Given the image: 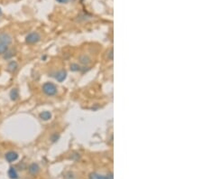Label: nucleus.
<instances>
[{
    "label": "nucleus",
    "mask_w": 203,
    "mask_h": 179,
    "mask_svg": "<svg viewBox=\"0 0 203 179\" xmlns=\"http://www.w3.org/2000/svg\"><path fill=\"white\" fill-rule=\"evenodd\" d=\"M2 14H3V13H2V9H1V7H0V17H1Z\"/></svg>",
    "instance_id": "18"
},
{
    "label": "nucleus",
    "mask_w": 203,
    "mask_h": 179,
    "mask_svg": "<svg viewBox=\"0 0 203 179\" xmlns=\"http://www.w3.org/2000/svg\"><path fill=\"white\" fill-rule=\"evenodd\" d=\"M7 174H8L9 178H11V179H18V173L15 167H9Z\"/></svg>",
    "instance_id": "10"
},
{
    "label": "nucleus",
    "mask_w": 203,
    "mask_h": 179,
    "mask_svg": "<svg viewBox=\"0 0 203 179\" xmlns=\"http://www.w3.org/2000/svg\"><path fill=\"white\" fill-rule=\"evenodd\" d=\"M59 138H60V135H59L58 133H53V134H52V135L51 136V142H56L57 140L59 139Z\"/></svg>",
    "instance_id": "15"
},
{
    "label": "nucleus",
    "mask_w": 203,
    "mask_h": 179,
    "mask_svg": "<svg viewBox=\"0 0 203 179\" xmlns=\"http://www.w3.org/2000/svg\"><path fill=\"white\" fill-rule=\"evenodd\" d=\"M41 41V35L37 32H32L25 37V43L28 44H35Z\"/></svg>",
    "instance_id": "2"
},
{
    "label": "nucleus",
    "mask_w": 203,
    "mask_h": 179,
    "mask_svg": "<svg viewBox=\"0 0 203 179\" xmlns=\"http://www.w3.org/2000/svg\"><path fill=\"white\" fill-rule=\"evenodd\" d=\"M28 171L29 173L32 175V176H36L39 172H40V167H39V165L36 164V163H32L29 165L28 167Z\"/></svg>",
    "instance_id": "5"
},
{
    "label": "nucleus",
    "mask_w": 203,
    "mask_h": 179,
    "mask_svg": "<svg viewBox=\"0 0 203 179\" xmlns=\"http://www.w3.org/2000/svg\"><path fill=\"white\" fill-rule=\"evenodd\" d=\"M70 70H71V71H73V72H77V71H81V68L78 66V64H75V63H73V64L70 65Z\"/></svg>",
    "instance_id": "16"
},
{
    "label": "nucleus",
    "mask_w": 203,
    "mask_h": 179,
    "mask_svg": "<svg viewBox=\"0 0 203 179\" xmlns=\"http://www.w3.org/2000/svg\"><path fill=\"white\" fill-rule=\"evenodd\" d=\"M15 54H15L14 51H11V50L8 49V51L3 55V57H4L5 60H8V59H11L13 56H15Z\"/></svg>",
    "instance_id": "13"
},
{
    "label": "nucleus",
    "mask_w": 203,
    "mask_h": 179,
    "mask_svg": "<svg viewBox=\"0 0 203 179\" xmlns=\"http://www.w3.org/2000/svg\"><path fill=\"white\" fill-rule=\"evenodd\" d=\"M78 60H80V62L82 63V64H84V65L89 64V63H90V62H91L90 57L89 55H86V54L81 55L80 58H78Z\"/></svg>",
    "instance_id": "11"
},
{
    "label": "nucleus",
    "mask_w": 203,
    "mask_h": 179,
    "mask_svg": "<svg viewBox=\"0 0 203 179\" xmlns=\"http://www.w3.org/2000/svg\"><path fill=\"white\" fill-rule=\"evenodd\" d=\"M8 45H5V44L0 43V55H4L6 52L8 51Z\"/></svg>",
    "instance_id": "14"
},
{
    "label": "nucleus",
    "mask_w": 203,
    "mask_h": 179,
    "mask_svg": "<svg viewBox=\"0 0 203 179\" xmlns=\"http://www.w3.org/2000/svg\"><path fill=\"white\" fill-rule=\"evenodd\" d=\"M5 160L7 162H9V163L15 162L18 159V154L16 151H8V152L5 153Z\"/></svg>",
    "instance_id": "4"
},
{
    "label": "nucleus",
    "mask_w": 203,
    "mask_h": 179,
    "mask_svg": "<svg viewBox=\"0 0 203 179\" xmlns=\"http://www.w3.org/2000/svg\"><path fill=\"white\" fill-rule=\"evenodd\" d=\"M18 68V63L16 61H11L7 65V71L10 73H15Z\"/></svg>",
    "instance_id": "9"
},
{
    "label": "nucleus",
    "mask_w": 203,
    "mask_h": 179,
    "mask_svg": "<svg viewBox=\"0 0 203 179\" xmlns=\"http://www.w3.org/2000/svg\"><path fill=\"white\" fill-rule=\"evenodd\" d=\"M13 42V37L10 34L6 33V32H1L0 33V43L5 44V45H9Z\"/></svg>",
    "instance_id": "3"
},
{
    "label": "nucleus",
    "mask_w": 203,
    "mask_h": 179,
    "mask_svg": "<svg viewBox=\"0 0 203 179\" xmlns=\"http://www.w3.org/2000/svg\"><path fill=\"white\" fill-rule=\"evenodd\" d=\"M89 179H113V176H112V174H110L109 176H104L97 173H93L89 176Z\"/></svg>",
    "instance_id": "8"
},
{
    "label": "nucleus",
    "mask_w": 203,
    "mask_h": 179,
    "mask_svg": "<svg viewBox=\"0 0 203 179\" xmlns=\"http://www.w3.org/2000/svg\"><path fill=\"white\" fill-rule=\"evenodd\" d=\"M56 1L60 4H66L70 1H73V0H56Z\"/></svg>",
    "instance_id": "17"
},
{
    "label": "nucleus",
    "mask_w": 203,
    "mask_h": 179,
    "mask_svg": "<svg viewBox=\"0 0 203 179\" xmlns=\"http://www.w3.org/2000/svg\"><path fill=\"white\" fill-rule=\"evenodd\" d=\"M54 78L57 80V81L62 82V81H63L65 79L67 78V73L65 72V71H59L58 73H55Z\"/></svg>",
    "instance_id": "6"
},
{
    "label": "nucleus",
    "mask_w": 203,
    "mask_h": 179,
    "mask_svg": "<svg viewBox=\"0 0 203 179\" xmlns=\"http://www.w3.org/2000/svg\"><path fill=\"white\" fill-rule=\"evenodd\" d=\"M9 97L12 100H16L19 98V92L17 89H12L9 93Z\"/></svg>",
    "instance_id": "12"
},
{
    "label": "nucleus",
    "mask_w": 203,
    "mask_h": 179,
    "mask_svg": "<svg viewBox=\"0 0 203 179\" xmlns=\"http://www.w3.org/2000/svg\"><path fill=\"white\" fill-rule=\"evenodd\" d=\"M39 117H40V119L42 120L47 121V120L51 119V113L48 111H42L40 114H39Z\"/></svg>",
    "instance_id": "7"
},
{
    "label": "nucleus",
    "mask_w": 203,
    "mask_h": 179,
    "mask_svg": "<svg viewBox=\"0 0 203 179\" xmlns=\"http://www.w3.org/2000/svg\"><path fill=\"white\" fill-rule=\"evenodd\" d=\"M42 90L43 92L45 95L47 96H54L56 93H57V87L54 83H52V82H50V81H47V82H44L43 87H42Z\"/></svg>",
    "instance_id": "1"
}]
</instances>
